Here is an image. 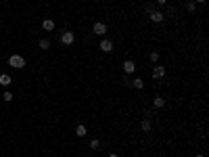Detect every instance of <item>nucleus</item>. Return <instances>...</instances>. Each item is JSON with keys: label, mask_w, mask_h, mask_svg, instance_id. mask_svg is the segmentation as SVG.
<instances>
[{"label": "nucleus", "mask_w": 209, "mask_h": 157, "mask_svg": "<svg viewBox=\"0 0 209 157\" xmlns=\"http://www.w3.org/2000/svg\"><path fill=\"white\" fill-rule=\"evenodd\" d=\"M9 65L11 67H15V69H21V67L25 65V59H23L21 55H13V57L9 59Z\"/></svg>", "instance_id": "obj_1"}, {"label": "nucleus", "mask_w": 209, "mask_h": 157, "mask_svg": "<svg viewBox=\"0 0 209 157\" xmlns=\"http://www.w3.org/2000/svg\"><path fill=\"white\" fill-rule=\"evenodd\" d=\"M73 40H75L73 32H63V34H61V42L63 44H73Z\"/></svg>", "instance_id": "obj_2"}, {"label": "nucleus", "mask_w": 209, "mask_h": 157, "mask_svg": "<svg viewBox=\"0 0 209 157\" xmlns=\"http://www.w3.org/2000/svg\"><path fill=\"white\" fill-rule=\"evenodd\" d=\"M163 76H165V67L163 65H157L155 69H153V78L159 80V78H163Z\"/></svg>", "instance_id": "obj_3"}, {"label": "nucleus", "mask_w": 209, "mask_h": 157, "mask_svg": "<svg viewBox=\"0 0 209 157\" xmlns=\"http://www.w3.org/2000/svg\"><path fill=\"white\" fill-rule=\"evenodd\" d=\"M100 50L103 52H111L113 50V42H111V40H103V42H100Z\"/></svg>", "instance_id": "obj_4"}, {"label": "nucleus", "mask_w": 209, "mask_h": 157, "mask_svg": "<svg viewBox=\"0 0 209 157\" xmlns=\"http://www.w3.org/2000/svg\"><path fill=\"white\" fill-rule=\"evenodd\" d=\"M42 29L52 32V29H54V21H52V19H44V21H42Z\"/></svg>", "instance_id": "obj_5"}, {"label": "nucleus", "mask_w": 209, "mask_h": 157, "mask_svg": "<svg viewBox=\"0 0 209 157\" xmlns=\"http://www.w3.org/2000/svg\"><path fill=\"white\" fill-rule=\"evenodd\" d=\"M123 71H126V73H134V71H136V65L132 61H126L123 63Z\"/></svg>", "instance_id": "obj_6"}, {"label": "nucleus", "mask_w": 209, "mask_h": 157, "mask_svg": "<svg viewBox=\"0 0 209 157\" xmlns=\"http://www.w3.org/2000/svg\"><path fill=\"white\" fill-rule=\"evenodd\" d=\"M105 32H107V25H105V23H94V34L103 36Z\"/></svg>", "instance_id": "obj_7"}, {"label": "nucleus", "mask_w": 209, "mask_h": 157, "mask_svg": "<svg viewBox=\"0 0 209 157\" xmlns=\"http://www.w3.org/2000/svg\"><path fill=\"white\" fill-rule=\"evenodd\" d=\"M151 19H153L155 23H161V21H163V13H159V11H153V13H151Z\"/></svg>", "instance_id": "obj_8"}, {"label": "nucleus", "mask_w": 209, "mask_h": 157, "mask_svg": "<svg viewBox=\"0 0 209 157\" xmlns=\"http://www.w3.org/2000/svg\"><path fill=\"white\" fill-rule=\"evenodd\" d=\"M11 82H13V78H11L9 73H2V76H0V84H2V86H9Z\"/></svg>", "instance_id": "obj_9"}, {"label": "nucleus", "mask_w": 209, "mask_h": 157, "mask_svg": "<svg viewBox=\"0 0 209 157\" xmlns=\"http://www.w3.org/2000/svg\"><path fill=\"white\" fill-rule=\"evenodd\" d=\"M86 126H82V124H79V126H78V128H75V134H78V136H79V138H82V136H86Z\"/></svg>", "instance_id": "obj_10"}, {"label": "nucleus", "mask_w": 209, "mask_h": 157, "mask_svg": "<svg viewBox=\"0 0 209 157\" xmlns=\"http://www.w3.org/2000/svg\"><path fill=\"white\" fill-rule=\"evenodd\" d=\"M163 105H165V98H163V96H155V107L157 109H161Z\"/></svg>", "instance_id": "obj_11"}, {"label": "nucleus", "mask_w": 209, "mask_h": 157, "mask_svg": "<svg viewBox=\"0 0 209 157\" xmlns=\"http://www.w3.org/2000/svg\"><path fill=\"white\" fill-rule=\"evenodd\" d=\"M132 86H134V88H144V82H142V80H134V82H132Z\"/></svg>", "instance_id": "obj_12"}, {"label": "nucleus", "mask_w": 209, "mask_h": 157, "mask_svg": "<svg viewBox=\"0 0 209 157\" xmlns=\"http://www.w3.org/2000/svg\"><path fill=\"white\" fill-rule=\"evenodd\" d=\"M90 149H94V151H96V149H100V142H98V140H90Z\"/></svg>", "instance_id": "obj_13"}, {"label": "nucleus", "mask_w": 209, "mask_h": 157, "mask_svg": "<svg viewBox=\"0 0 209 157\" xmlns=\"http://www.w3.org/2000/svg\"><path fill=\"white\" fill-rule=\"evenodd\" d=\"M48 46H50V42H48V40H40V48H42V50H46Z\"/></svg>", "instance_id": "obj_14"}, {"label": "nucleus", "mask_w": 209, "mask_h": 157, "mask_svg": "<svg viewBox=\"0 0 209 157\" xmlns=\"http://www.w3.org/2000/svg\"><path fill=\"white\" fill-rule=\"evenodd\" d=\"M142 130H151V122H148V120H142Z\"/></svg>", "instance_id": "obj_15"}, {"label": "nucleus", "mask_w": 209, "mask_h": 157, "mask_svg": "<svg viewBox=\"0 0 209 157\" xmlns=\"http://www.w3.org/2000/svg\"><path fill=\"white\" fill-rule=\"evenodd\" d=\"M2 98H4L6 103H11V101H13V94H11V92H4V94H2Z\"/></svg>", "instance_id": "obj_16"}, {"label": "nucleus", "mask_w": 209, "mask_h": 157, "mask_svg": "<svg viewBox=\"0 0 209 157\" xmlns=\"http://www.w3.org/2000/svg\"><path fill=\"white\" fill-rule=\"evenodd\" d=\"M151 61H153V63L159 61V52H151Z\"/></svg>", "instance_id": "obj_17"}, {"label": "nucleus", "mask_w": 209, "mask_h": 157, "mask_svg": "<svg viewBox=\"0 0 209 157\" xmlns=\"http://www.w3.org/2000/svg\"><path fill=\"white\" fill-rule=\"evenodd\" d=\"M186 11L192 13V11H194V2H186Z\"/></svg>", "instance_id": "obj_18"}, {"label": "nucleus", "mask_w": 209, "mask_h": 157, "mask_svg": "<svg viewBox=\"0 0 209 157\" xmlns=\"http://www.w3.org/2000/svg\"><path fill=\"white\" fill-rule=\"evenodd\" d=\"M157 2H159V4H165V2H167V0H157Z\"/></svg>", "instance_id": "obj_19"}, {"label": "nucleus", "mask_w": 209, "mask_h": 157, "mask_svg": "<svg viewBox=\"0 0 209 157\" xmlns=\"http://www.w3.org/2000/svg\"><path fill=\"white\" fill-rule=\"evenodd\" d=\"M109 157H117V155H115V153H111V155H109Z\"/></svg>", "instance_id": "obj_20"}, {"label": "nucleus", "mask_w": 209, "mask_h": 157, "mask_svg": "<svg viewBox=\"0 0 209 157\" xmlns=\"http://www.w3.org/2000/svg\"><path fill=\"white\" fill-rule=\"evenodd\" d=\"M197 157H205V155H201V153H199V155H197Z\"/></svg>", "instance_id": "obj_21"}, {"label": "nucleus", "mask_w": 209, "mask_h": 157, "mask_svg": "<svg viewBox=\"0 0 209 157\" xmlns=\"http://www.w3.org/2000/svg\"><path fill=\"white\" fill-rule=\"evenodd\" d=\"M197 2H205V0H197Z\"/></svg>", "instance_id": "obj_22"}]
</instances>
